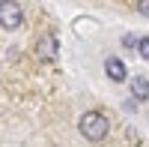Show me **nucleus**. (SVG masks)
<instances>
[{"mask_svg":"<svg viewBox=\"0 0 149 147\" xmlns=\"http://www.w3.org/2000/svg\"><path fill=\"white\" fill-rule=\"evenodd\" d=\"M78 129H81V135H84L86 141H102V138L107 135L110 123H107V117H104L102 111H86V114L78 120Z\"/></svg>","mask_w":149,"mask_h":147,"instance_id":"nucleus-1","label":"nucleus"},{"mask_svg":"<svg viewBox=\"0 0 149 147\" xmlns=\"http://www.w3.org/2000/svg\"><path fill=\"white\" fill-rule=\"evenodd\" d=\"M137 9H140V15L149 18V0H140V6H137Z\"/></svg>","mask_w":149,"mask_h":147,"instance_id":"nucleus-7","label":"nucleus"},{"mask_svg":"<svg viewBox=\"0 0 149 147\" xmlns=\"http://www.w3.org/2000/svg\"><path fill=\"white\" fill-rule=\"evenodd\" d=\"M137 51H140V57H143V60H149V36H143V39L137 42Z\"/></svg>","mask_w":149,"mask_h":147,"instance_id":"nucleus-6","label":"nucleus"},{"mask_svg":"<svg viewBox=\"0 0 149 147\" xmlns=\"http://www.w3.org/2000/svg\"><path fill=\"white\" fill-rule=\"evenodd\" d=\"M104 72H107V78H110V81H125V63H122L119 57H107Z\"/></svg>","mask_w":149,"mask_h":147,"instance_id":"nucleus-4","label":"nucleus"},{"mask_svg":"<svg viewBox=\"0 0 149 147\" xmlns=\"http://www.w3.org/2000/svg\"><path fill=\"white\" fill-rule=\"evenodd\" d=\"M57 36L54 33H45V36H39V42H36V54H39L42 60H54L57 57Z\"/></svg>","mask_w":149,"mask_h":147,"instance_id":"nucleus-3","label":"nucleus"},{"mask_svg":"<svg viewBox=\"0 0 149 147\" xmlns=\"http://www.w3.org/2000/svg\"><path fill=\"white\" fill-rule=\"evenodd\" d=\"M131 96H134L137 102L149 99V78H143V75H134V78H131Z\"/></svg>","mask_w":149,"mask_h":147,"instance_id":"nucleus-5","label":"nucleus"},{"mask_svg":"<svg viewBox=\"0 0 149 147\" xmlns=\"http://www.w3.org/2000/svg\"><path fill=\"white\" fill-rule=\"evenodd\" d=\"M21 21H24V12H21V6L15 3V0H0V27L18 30Z\"/></svg>","mask_w":149,"mask_h":147,"instance_id":"nucleus-2","label":"nucleus"}]
</instances>
